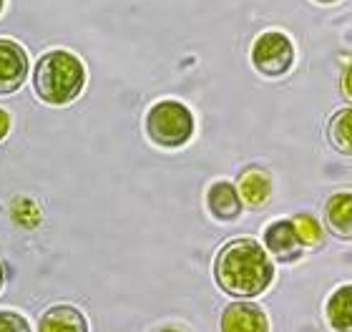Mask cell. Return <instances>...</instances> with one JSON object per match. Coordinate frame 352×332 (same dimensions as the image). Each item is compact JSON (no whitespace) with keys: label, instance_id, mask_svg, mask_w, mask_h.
<instances>
[{"label":"cell","instance_id":"obj_19","mask_svg":"<svg viewBox=\"0 0 352 332\" xmlns=\"http://www.w3.org/2000/svg\"><path fill=\"white\" fill-rule=\"evenodd\" d=\"M3 282H6V274H3V265H0V292H3Z\"/></svg>","mask_w":352,"mask_h":332},{"label":"cell","instance_id":"obj_15","mask_svg":"<svg viewBox=\"0 0 352 332\" xmlns=\"http://www.w3.org/2000/svg\"><path fill=\"white\" fill-rule=\"evenodd\" d=\"M292 221L294 232H297V236H300L302 247H309V250H317L320 244H322V227H320V221L315 219L312 214H297Z\"/></svg>","mask_w":352,"mask_h":332},{"label":"cell","instance_id":"obj_17","mask_svg":"<svg viewBox=\"0 0 352 332\" xmlns=\"http://www.w3.org/2000/svg\"><path fill=\"white\" fill-rule=\"evenodd\" d=\"M8 131H10V116H8L6 111L0 109V141L6 139Z\"/></svg>","mask_w":352,"mask_h":332},{"label":"cell","instance_id":"obj_13","mask_svg":"<svg viewBox=\"0 0 352 332\" xmlns=\"http://www.w3.org/2000/svg\"><path fill=\"white\" fill-rule=\"evenodd\" d=\"M327 139L340 154L352 156V109L338 111L335 116L330 118V126H327Z\"/></svg>","mask_w":352,"mask_h":332},{"label":"cell","instance_id":"obj_12","mask_svg":"<svg viewBox=\"0 0 352 332\" xmlns=\"http://www.w3.org/2000/svg\"><path fill=\"white\" fill-rule=\"evenodd\" d=\"M327 322L335 332H352V285H342L327 300Z\"/></svg>","mask_w":352,"mask_h":332},{"label":"cell","instance_id":"obj_22","mask_svg":"<svg viewBox=\"0 0 352 332\" xmlns=\"http://www.w3.org/2000/svg\"><path fill=\"white\" fill-rule=\"evenodd\" d=\"M3 3H6V0H0V13H3Z\"/></svg>","mask_w":352,"mask_h":332},{"label":"cell","instance_id":"obj_9","mask_svg":"<svg viewBox=\"0 0 352 332\" xmlns=\"http://www.w3.org/2000/svg\"><path fill=\"white\" fill-rule=\"evenodd\" d=\"M38 332H88V322L74 305H53L43 312Z\"/></svg>","mask_w":352,"mask_h":332},{"label":"cell","instance_id":"obj_14","mask_svg":"<svg viewBox=\"0 0 352 332\" xmlns=\"http://www.w3.org/2000/svg\"><path fill=\"white\" fill-rule=\"evenodd\" d=\"M10 217L18 227L23 229H36L43 219V212H41V204L30 197H15L10 201Z\"/></svg>","mask_w":352,"mask_h":332},{"label":"cell","instance_id":"obj_5","mask_svg":"<svg viewBox=\"0 0 352 332\" xmlns=\"http://www.w3.org/2000/svg\"><path fill=\"white\" fill-rule=\"evenodd\" d=\"M28 76V53L15 41L0 38V93H13Z\"/></svg>","mask_w":352,"mask_h":332},{"label":"cell","instance_id":"obj_21","mask_svg":"<svg viewBox=\"0 0 352 332\" xmlns=\"http://www.w3.org/2000/svg\"><path fill=\"white\" fill-rule=\"evenodd\" d=\"M159 332H182V330H176V327H164V330H159Z\"/></svg>","mask_w":352,"mask_h":332},{"label":"cell","instance_id":"obj_2","mask_svg":"<svg viewBox=\"0 0 352 332\" xmlns=\"http://www.w3.org/2000/svg\"><path fill=\"white\" fill-rule=\"evenodd\" d=\"M86 68L81 58L68 51H51L38 58L33 71V89L48 106H66L83 93Z\"/></svg>","mask_w":352,"mask_h":332},{"label":"cell","instance_id":"obj_16","mask_svg":"<svg viewBox=\"0 0 352 332\" xmlns=\"http://www.w3.org/2000/svg\"><path fill=\"white\" fill-rule=\"evenodd\" d=\"M0 332H30V325L18 312L3 310L0 312Z\"/></svg>","mask_w":352,"mask_h":332},{"label":"cell","instance_id":"obj_20","mask_svg":"<svg viewBox=\"0 0 352 332\" xmlns=\"http://www.w3.org/2000/svg\"><path fill=\"white\" fill-rule=\"evenodd\" d=\"M315 3H322V5H330V3H338V0H315Z\"/></svg>","mask_w":352,"mask_h":332},{"label":"cell","instance_id":"obj_8","mask_svg":"<svg viewBox=\"0 0 352 332\" xmlns=\"http://www.w3.org/2000/svg\"><path fill=\"white\" fill-rule=\"evenodd\" d=\"M236 194H239L242 204H247L250 209H262L264 204L272 199L270 171L259 169V166H247V169L239 174Z\"/></svg>","mask_w":352,"mask_h":332},{"label":"cell","instance_id":"obj_7","mask_svg":"<svg viewBox=\"0 0 352 332\" xmlns=\"http://www.w3.org/2000/svg\"><path fill=\"white\" fill-rule=\"evenodd\" d=\"M264 250L274 254L279 262H294V259L302 254V242L297 232H294L292 221L287 219H277L272 221L267 232H264Z\"/></svg>","mask_w":352,"mask_h":332},{"label":"cell","instance_id":"obj_6","mask_svg":"<svg viewBox=\"0 0 352 332\" xmlns=\"http://www.w3.org/2000/svg\"><path fill=\"white\" fill-rule=\"evenodd\" d=\"M221 332H270V320L259 305L232 302L221 312Z\"/></svg>","mask_w":352,"mask_h":332},{"label":"cell","instance_id":"obj_11","mask_svg":"<svg viewBox=\"0 0 352 332\" xmlns=\"http://www.w3.org/2000/svg\"><path fill=\"white\" fill-rule=\"evenodd\" d=\"M324 227L340 239H352V192L332 194L324 204Z\"/></svg>","mask_w":352,"mask_h":332},{"label":"cell","instance_id":"obj_3","mask_svg":"<svg viewBox=\"0 0 352 332\" xmlns=\"http://www.w3.org/2000/svg\"><path fill=\"white\" fill-rule=\"evenodd\" d=\"M146 133L156 146L179 148L194 136V116L182 101H159L146 113Z\"/></svg>","mask_w":352,"mask_h":332},{"label":"cell","instance_id":"obj_18","mask_svg":"<svg viewBox=\"0 0 352 332\" xmlns=\"http://www.w3.org/2000/svg\"><path fill=\"white\" fill-rule=\"evenodd\" d=\"M342 91L352 98V63L345 68V76H342Z\"/></svg>","mask_w":352,"mask_h":332},{"label":"cell","instance_id":"obj_4","mask_svg":"<svg viewBox=\"0 0 352 332\" xmlns=\"http://www.w3.org/2000/svg\"><path fill=\"white\" fill-rule=\"evenodd\" d=\"M294 63V43L292 38L279 33V30H267L252 45V66L262 76H282L287 74Z\"/></svg>","mask_w":352,"mask_h":332},{"label":"cell","instance_id":"obj_1","mask_svg":"<svg viewBox=\"0 0 352 332\" xmlns=\"http://www.w3.org/2000/svg\"><path fill=\"white\" fill-rule=\"evenodd\" d=\"M214 280L232 297H257L274 280V265L257 239L239 236L219 250L214 259Z\"/></svg>","mask_w":352,"mask_h":332},{"label":"cell","instance_id":"obj_10","mask_svg":"<svg viewBox=\"0 0 352 332\" xmlns=\"http://www.w3.org/2000/svg\"><path fill=\"white\" fill-rule=\"evenodd\" d=\"M206 207L219 221H234L242 214V199L236 194V186L229 181H217L206 192Z\"/></svg>","mask_w":352,"mask_h":332}]
</instances>
